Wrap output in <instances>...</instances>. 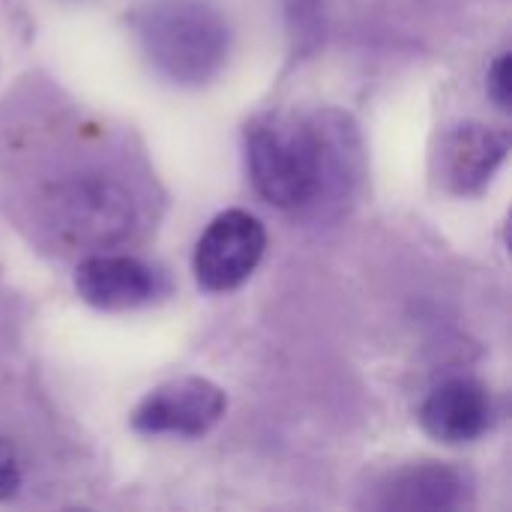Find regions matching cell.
<instances>
[{"label":"cell","instance_id":"cell-7","mask_svg":"<svg viewBox=\"0 0 512 512\" xmlns=\"http://www.w3.org/2000/svg\"><path fill=\"white\" fill-rule=\"evenodd\" d=\"M510 153V135L483 123H459L441 138V180L456 195L483 192Z\"/></svg>","mask_w":512,"mask_h":512},{"label":"cell","instance_id":"cell-2","mask_svg":"<svg viewBox=\"0 0 512 512\" xmlns=\"http://www.w3.org/2000/svg\"><path fill=\"white\" fill-rule=\"evenodd\" d=\"M246 168L252 186L279 210H312L318 195L315 117L267 114L246 126Z\"/></svg>","mask_w":512,"mask_h":512},{"label":"cell","instance_id":"cell-1","mask_svg":"<svg viewBox=\"0 0 512 512\" xmlns=\"http://www.w3.org/2000/svg\"><path fill=\"white\" fill-rule=\"evenodd\" d=\"M132 24L150 66L183 87L213 81L231 51L228 18L210 0H147Z\"/></svg>","mask_w":512,"mask_h":512},{"label":"cell","instance_id":"cell-8","mask_svg":"<svg viewBox=\"0 0 512 512\" xmlns=\"http://www.w3.org/2000/svg\"><path fill=\"white\" fill-rule=\"evenodd\" d=\"M492 420V396L474 378H450L438 384L420 408L423 429L444 444H471L492 429Z\"/></svg>","mask_w":512,"mask_h":512},{"label":"cell","instance_id":"cell-6","mask_svg":"<svg viewBox=\"0 0 512 512\" xmlns=\"http://www.w3.org/2000/svg\"><path fill=\"white\" fill-rule=\"evenodd\" d=\"M75 291L84 303L96 309L126 312L159 300L165 291V279L141 258L96 252L78 264Z\"/></svg>","mask_w":512,"mask_h":512},{"label":"cell","instance_id":"cell-5","mask_svg":"<svg viewBox=\"0 0 512 512\" xmlns=\"http://www.w3.org/2000/svg\"><path fill=\"white\" fill-rule=\"evenodd\" d=\"M228 411V396L219 384L186 375L150 390L132 411V426L141 435L201 438Z\"/></svg>","mask_w":512,"mask_h":512},{"label":"cell","instance_id":"cell-3","mask_svg":"<svg viewBox=\"0 0 512 512\" xmlns=\"http://www.w3.org/2000/svg\"><path fill=\"white\" fill-rule=\"evenodd\" d=\"M138 201L129 186L108 174H78L57 183L42 201L48 231L69 249H111L138 228Z\"/></svg>","mask_w":512,"mask_h":512},{"label":"cell","instance_id":"cell-11","mask_svg":"<svg viewBox=\"0 0 512 512\" xmlns=\"http://www.w3.org/2000/svg\"><path fill=\"white\" fill-rule=\"evenodd\" d=\"M21 489V465L6 438H0V501L12 498Z\"/></svg>","mask_w":512,"mask_h":512},{"label":"cell","instance_id":"cell-10","mask_svg":"<svg viewBox=\"0 0 512 512\" xmlns=\"http://www.w3.org/2000/svg\"><path fill=\"white\" fill-rule=\"evenodd\" d=\"M510 54H498V60L492 63L489 69V96L495 99V105L501 111H510V99H512V81H510Z\"/></svg>","mask_w":512,"mask_h":512},{"label":"cell","instance_id":"cell-9","mask_svg":"<svg viewBox=\"0 0 512 512\" xmlns=\"http://www.w3.org/2000/svg\"><path fill=\"white\" fill-rule=\"evenodd\" d=\"M471 498V477L453 465L423 462L390 474L378 486L381 510H459Z\"/></svg>","mask_w":512,"mask_h":512},{"label":"cell","instance_id":"cell-4","mask_svg":"<svg viewBox=\"0 0 512 512\" xmlns=\"http://www.w3.org/2000/svg\"><path fill=\"white\" fill-rule=\"evenodd\" d=\"M267 249L264 225L246 210L219 213L195 246V279L210 294H225L240 288Z\"/></svg>","mask_w":512,"mask_h":512}]
</instances>
